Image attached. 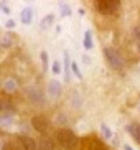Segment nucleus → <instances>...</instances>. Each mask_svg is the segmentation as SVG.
<instances>
[{"instance_id": "obj_1", "label": "nucleus", "mask_w": 140, "mask_h": 150, "mask_svg": "<svg viewBox=\"0 0 140 150\" xmlns=\"http://www.w3.org/2000/svg\"><path fill=\"white\" fill-rule=\"evenodd\" d=\"M56 139L59 142V145L66 150H76L79 145V139L73 130L69 129H59L56 132Z\"/></svg>"}, {"instance_id": "obj_2", "label": "nucleus", "mask_w": 140, "mask_h": 150, "mask_svg": "<svg viewBox=\"0 0 140 150\" xmlns=\"http://www.w3.org/2000/svg\"><path fill=\"white\" fill-rule=\"evenodd\" d=\"M94 4H96L97 12L102 15H112L120 7V2L119 0H96Z\"/></svg>"}, {"instance_id": "obj_3", "label": "nucleus", "mask_w": 140, "mask_h": 150, "mask_svg": "<svg viewBox=\"0 0 140 150\" xmlns=\"http://www.w3.org/2000/svg\"><path fill=\"white\" fill-rule=\"evenodd\" d=\"M104 56H105V59L109 61V64H110V68L112 69H122L124 68V58L120 56V54L115 51L114 48H104Z\"/></svg>"}, {"instance_id": "obj_4", "label": "nucleus", "mask_w": 140, "mask_h": 150, "mask_svg": "<svg viewBox=\"0 0 140 150\" xmlns=\"http://www.w3.org/2000/svg\"><path fill=\"white\" fill-rule=\"evenodd\" d=\"M31 125H33V129H35L36 132L45 134L49 129V120L46 119L45 115H35V117L31 119Z\"/></svg>"}, {"instance_id": "obj_5", "label": "nucleus", "mask_w": 140, "mask_h": 150, "mask_svg": "<svg viewBox=\"0 0 140 150\" xmlns=\"http://www.w3.org/2000/svg\"><path fill=\"white\" fill-rule=\"evenodd\" d=\"M26 94H28V99L33 102H36V104H41L43 102V94H41V91H40L36 86H30V88H26Z\"/></svg>"}, {"instance_id": "obj_6", "label": "nucleus", "mask_w": 140, "mask_h": 150, "mask_svg": "<svg viewBox=\"0 0 140 150\" xmlns=\"http://www.w3.org/2000/svg\"><path fill=\"white\" fill-rule=\"evenodd\" d=\"M61 93H63V86H61V83H59V81L54 79V81H51V83L48 84V96L58 99V97L61 96Z\"/></svg>"}, {"instance_id": "obj_7", "label": "nucleus", "mask_w": 140, "mask_h": 150, "mask_svg": "<svg viewBox=\"0 0 140 150\" xmlns=\"http://www.w3.org/2000/svg\"><path fill=\"white\" fill-rule=\"evenodd\" d=\"M18 140L22 142L23 150H38V144H36L31 137H28V135H18Z\"/></svg>"}, {"instance_id": "obj_8", "label": "nucleus", "mask_w": 140, "mask_h": 150, "mask_svg": "<svg viewBox=\"0 0 140 150\" xmlns=\"http://www.w3.org/2000/svg\"><path fill=\"white\" fill-rule=\"evenodd\" d=\"M2 150H23L22 142L17 140V139H8L2 144Z\"/></svg>"}, {"instance_id": "obj_9", "label": "nucleus", "mask_w": 140, "mask_h": 150, "mask_svg": "<svg viewBox=\"0 0 140 150\" xmlns=\"http://www.w3.org/2000/svg\"><path fill=\"white\" fill-rule=\"evenodd\" d=\"M38 150H54V144H53V140L49 137L41 135L38 142Z\"/></svg>"}, {"instance_id": "obj_10", "label": "nucleus", "mask_w": 140, "mask_h": 150, "mask_svg": "<svg viewBox=\"0 0 140 150\" xmlns=\"http://www.w3.org/2000/svg\"><path fill=\"white\" fill-rule=\"evenodd\" d=\"M127 132L132 135V139L140 144V124H129L127 125Z\"/></svg>"}, {"instance_id": "obj_11", "label": "nucleus", "mask_w": 140, "mask_h": 150, "mask_svg": "<svg viewBox=\"0 0 140 150\" xmlns=\"http://www.w3.org/2000/svg\"><path fill=\"white\" fill-rule=\"evenodd\" d=\"M20 20H22V23H25V25H30L31 20H33V8H31V7L23 8L22 13H20Z\"/></svg>"}, {"instance_id": "obj_12", "label": "nucleus", "mask_w": 140, "mask_h": 150, "mask_svg": "<svg viewBox=\"0 0 140 150\" xmlns=\"http://www.w3.org/2000/svg\"><path fill=\"white\" fill-rule=\"evenodd\" d=\"M13 41H15V36H13V33L7 31V33H4V35H2L0 46H2V48H10V46L13 45Z\"/></svg>"}, {"instance_id": "obj_13", "label": "nucleus", "mask_w": 140, "mask_h": 150, "mask_svg": "<svg viewBox=\"0 0 140 150\" xmlns=\"http://www.w3.org/2000/svg\"><path fill=\"white\" fill-rule=\"evenodd\" d=\"M53 23H54V15H46V17H43V20L40 22V28H41V30H48V28L53 27Z\"/></svg>"}, {"instance_id": "obj_14", "label": "nucleus", "mask_w": 140, "mask_h": 150, "mask_svg": "<svg viewBox=\"0 0 140 150\" xmlns=\"http://www.w3.org/2000/svg\"><path fill=\"white\" fill-rule=\"evenodd\" d=\"M88 150H107L104 147V144L96 139H88Z\"/></svg>"}, {"instance_id": "obj_15", "label": "nucleus", "mask_w": 140, "mask_h": 150, "mask_svg": "<svg viewBox=\"0 0 140 150\" xmlns=\"http://www.w3.org/2000/svg\"><path fill=\"white\" fill-rule=\"evenodd\" d=\"M17 89V81L12 79V78H8V79L4 81V91H7V93H13Z\"/></svg>"}, {"instance_id": "obj_16", "label": "nucleus", "mask_w": 140, "mask_h": 150, "mask_svg": "<svg viewBox=\"0 0 140 150\" xmlns=\"http://www.w3.org/2000/svg\"><path fill=\"white\" fill-rule=\"evenodd\" d=\"M101 134L105 140H109L110 137H112V130H110V127H107L105 124H101Z\"/></svg>"}, {"instance_id": "obj_17", "label": "nucleus", "mask_w": 140, "mask_h": 150, "mask_svg": "<svg viewBox=\"0 0 140 150\" xmlns=\"http://www.w3.org/2000/svg\"><path fill=\"white\" fill-rule=\"evenodd\" d=\"M84 48H86V50H91V48H92L91 31H86V35H84Z\"/></svg>"}, {"instance_id": "obj_18", "label": "nucleus", "mask_w": 140, "mask_h": 150, "mask_svg": "<svg viewBox=\"0 0 140 150\" xmlns=\"http://www.w3.org/2000/svg\"><path fill=\"white\" fill-rule=\"evenodd\" d=\"M64 64H66V71H64V79L69 81V54L64 53Z\"/></svg>"}, {"instance_id": "obj_19", "label": "nucleus", "mask_w": 140, "mask_h": 150, "mask_svg": "<svg viewBox=\"0 0 140 150\" xmlns=\"http://www.w3.org/2000/svg\"><path fill=\"white\" fill-rule=\"evenodd\" d=\"M59 8H61V15H63V17H69V15H71V8H69V5L61 4V5H59Z\"/></svg>"}, {"instance_id": "obj_20", "label": "nucleus", "mask_w": 140, "mask_h": 150, "mask_svg": "<svg viewBox=\"0 0 140 150\" xmlns=\"http://www.w3.org/2000/svg\"><path fill=\"white\" fill-rule=\"evenodd\" d=\"M41 61H43V69H48V53L46 51H41Z\"/></svg>"}, {"instance_id": "obj_21", "label": "nucleus", "mask_w": 140, "mask_h": 150, "mask_svg": "<svg viewBox=\"0 0 140 150\" xmlns=\"http://www.w3.org/2000/svg\"><path fill=\"white\" fill-rule=\"evenodd\" d=\"M71 71H73V73L78 76L79 79L83 78V74H81V71H79V68H78V64H76V63H71Z\"/></svg>"}, {"instance_id": "obj_22", "label": "nucleus", "mask_w": 140, "mask_h": 150, "mask_svg": "<svg viewBox=\"0 0 140 150\" xmlns=\"http://www.w3.org/2000/svg\"><path fill=\"white\" fill-rule=\"evenodd\" d=\"M59 71H61V66H59V61H54V63H53V73H54V74H58Z\"/></svg>"}, {"instance_id": "obj_23", "label": "nucleus", "mask_w": 140, "mask_h": 150, "mask_svg": "<svg viewBox=\"0 0 140 150\" xmlns=\"http://www.w3.org/2000/svg\"><path fill=\"white\" fill-rule=\"evenodd\" d=\"M5 27H7V28H15V22H13V20H7Z\"/></svg>"}, {"instance_id": "obj_24", "label": "nucleus", "mask_w": 140, "mask_h": 150, "mask_svg": "<svg viewBox=\"0 0 140 150\" xmlns=\"http://www.w3.org/2000/svg\"><path fill=\"white\" fill-rule=\"evenodd\" d=\"M124 149H125V150H134V149H132L130 145H125V147H124Z\"/></svg>"}, {"instance_id": "obj_25", "label": "nucleus", "mask_w": 140, "mask_h": 150, "mask_svg": "<svg viewBox=\"0 0 140 150\" xmlns=\"http://www.w3.org/2000/svg\"><path fill=\"white\" fill-rule=\"evenodd\" d=\"M139 50H140V46H139Z\"/></svg>"}, {"instance_id": "obj_26", "label": "nucleus", "mask_w": 140, "mask_h": 150, "mask_svg": "<svg viewBox=\"0 0 140 150\" xmlns=\"http://www.w3.org/2000/svg\"><path fill=\"white\" fill-rule=\"evenodd\" d=\"M139 109H140V106H139Z\"/></svg>"}]
</instances>
